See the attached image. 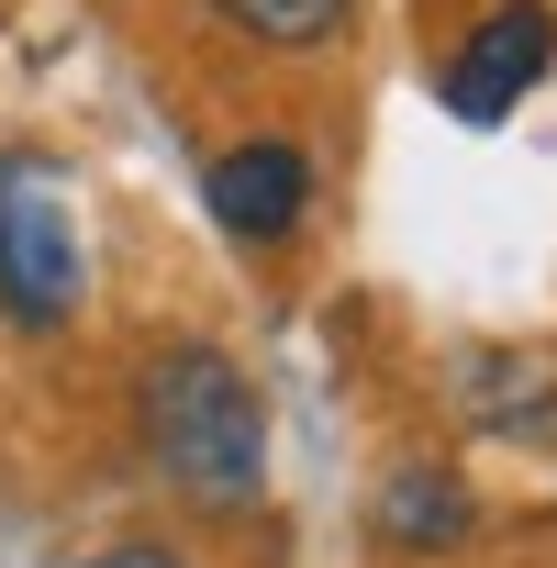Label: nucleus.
I'll use <instances>...</instances> for the list:
<instances>
[{
    "instance_id": "f03ea898",
    "label": "nucleus",
    "mask_w": 557,
    "mask_h": 568,
    "mask_svg": "<svg viewBox=\"0 0 557 568\" xmlns=\"http://www.w3.org/2000/svg\"><path fill=\"white\" fill-rule=\"evenodd\" d=\"M79 302H90L79 179L45 145H0V324L12 335H68Z\"/></svg>"
},
{
    "instance_id": "0eeeda50",
    "label": "nucleus",
    "mask_w": 557,
    "mask_h": 568,
    "mask_svg": "<svg viewBox=\"0 0 557 568\" xmlns=\"http://www.w3.org/2000/svg\"><path fill=\"white\" fill-rule=\"evenodd\" d=\"M68 568H201L190 546H156V535H134V546H101V557H68Z\"/></svg>"
},
{
    "instance_id": "f257e3e1",
    "label": "nucleus",
    "mask_w": 557,
    "mask_h": 568,
    "mask_svg": "<svg viewBox=\"0 0 557 568\" xmlns=\"http://www.w3.org/2000/svg\"><path fill=\"white\" fill-rule=\"evenodd\" d=\"M134 435L190 513H256L267 490V402L223 346H156L134 368Z\"/></svg>"
},
{
    "instance_id": "423d86ee",
    "label": "nucleus",
    "mask_w": 557,
    "mask_h": 568,
    "mask_svg": "<svg viewBox=\"0 0 557 568\" xmlns=\"http://www.w3.org/2000/svg\"><path fill=\"white\" fill-rule=\"evenodd\" d=\"M212 12H223L234 34L278 45V57H313V45H335V34H346L357 0H212Z\"/></svg>"
},
{
    "instance_id": "39448f33",
    "label": "nucleus",
    "mask_w": 557,
    "mask_h": 568,
    "mask_svg": "<svg viewBox=\"0 0 557 568\" xmlns=\"http://www.w3.org/2000/svg\"><path fill=\"white\" fill-rule=\"evenodd\" d=\"M379 535L413 546V557H435V546H468L479 535V501H468L457 468H391L379 479Z\"/></svg>"
},
{
    "instance_id": "7ed1b4c3",
    "label": "nucleus",
    "mask_w": 557,
    "mask_h": 568,
    "mask_svg": "<svg viewBox=\"0 0 557 568\" xmlns=\"http://www.w3.org/2000/svg\"><path fill=\"white\" fill-rule=\"evenodd\" d=\"M201 212L223 223V245H291L313 223V156L278 134H245L201 168Z\"/></svg>"
},
{
    "instance_id": "20e7f679",
    "label": "nucleus",
    "mask_w": 557,
    "mask_h": 568,
    "mask_svg": "<svg viewBox=\"0 0 557 568\" xmlns=\"http://www.w3.org/2000/svg\"><path fill=\"white\" fill-rule=\"evenodd\" d=\"M546 68H557V12H546V0H502V12L446 57V112L457 123H502Z\"/></svg>"
}]
</instances>
